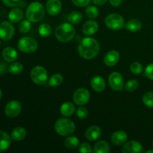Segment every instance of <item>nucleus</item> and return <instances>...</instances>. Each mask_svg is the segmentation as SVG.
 <instances>
[{
    "mask_svg": "<svg viewBox=\"0 0 153 153\" xmlns=\"http://www.w3.org/2000/svg\"><path fill=\"white\" fill-rule=\"evenodd\" d=\"M100 46L99 42L93 37H85L79 45V55L85 59H93L99 54Z\"/></svg>",
    "mask_w": 153,
    "mask_h": 153,
    "instance_id": "obj_1",
    "label": "nucleus"
},
{
    "mask_svg": "<svg viewBox=\"0 0 153 153\" xmlns=\"http://www.w3.org/2000/svg\"><path fill=\"white\" fill-rule=\"evenodd\" d=\"M75 34H76V31H75L74 27L71 24L67 23V22L58 25L55 31V35L56 38L63 43L71 41L74 37Z\"/></svg>",
    "mask_w": 153,
    "mask_h": 153,
    "instance_id": "obj_2",
    "label": "nucleus"
},
{
    "mask_svg": "<svg viewBox=\"0 0 153 153\" xmlns=\"http://www.w3.org/2000/svg\"><path fill=\"white\" fill-rule=\"evenodd\" d=\"M76 129V126L73 120L67 118H60L55 122V130L59 135L63 137L70 136Z\"/></svg>",
    "mask_w": 153,
    "mask_h": 153,
    "instance_id": "obj_3",
    "label": "nucleus"
},
{
    "mask_svg": "<svg viewBox=\"0 0 153 153\" xmlns=\"http://www.w3.org/2000/svg\"><path fill=\"white\" fill-rule=\"evenodd\" d=\"M45 15V9L43 4L38 1L31 3L26 10V17L32 22H38Z\"/></svg>",
    "mask_w": 153,
    "mask_h": 153,
    "instance_id": "obj_4",
    "label": "nucleus"
},
{
    "mask_svg": "<svg viewBox=\"0 0 153 153\" xmlns=\"http://www.w3.org/2000/svg\"><path fill=\"white\" fill-rule=\"evenodd\" d=\"M18 49L24 53H33L37 49V43L30 37H23L18 42Z\"/></svg>",
    "mask_w": 153,
    "mask_h": 153,
    "instance_id": "obj_5",
    "label": "nucleus"
},
{
    "mask_svg": "<svg viewBox=\"0 0 153 153\" xmlns=\"http://www.w3.org/2000/svg\"><path fill=\"white\" fill-rule=\"evenodd\" d=\"M105 23L108 28L115 31L122 29L125 25L123 18L118 13H111L108 15L105 20Z\"/></svg>",
    "mask_w": 153,
    "mask_h": 153,
    "instance_id": "obj_6",
    "label": "nucleus"
},
{
    "mask_svg": "<svg viewBox=\"0 0 153 153\" xmlns=\"http://www.w3.org/2000/svg\"><path fill=\"white\" fill-rule=\"evenodd\" d=\"M48 73L46 69L41 66L34 67L31 70V79L34 83L37 85H44L47 81Z\"/></svg>",
    "mask_w": 153,
    "mask_h": 153,
    "instance_id": "obj_7",
    "label": "nucleus"
},
{
    "mask_svg": "<svg viewBox=\"0 0 153 153\" xmlns=\"http://www.w3.org/2000/svg\"><path fill=\"white\" fill-rule=\"evenodd\" d=\"M108 83L112 90L121 91L124 88V81L122 75L117 72H114L109 76Z\"/></svg>",
    "mask_w": 153,
    "mask_h": 153,
    "instance_id": "obj_8",
    "label": "nucleus"
},
{
    "mask_svg": "<svg viewBox=\"0 0 153 153\" xmlns=\"http://www.w3.org/2000/svg\"><path fill=\"white\" fill-rule=\"evenodd\" d=\"M14 33V27L10 22L4 21L0 23V38L4 40H9L13 37Z\"/></svg>",
    "mask_w": 153,
    "mask_h": 153,
    "instance_id": "obj_9",
    "label": "nucleus"
},
{
    "mask_svg": "<svg viewBox=\"0 0 153 153\" xmlns=\"http://www.w3.org/2000/svg\"><path fill=\"white\" fill-rule=\"evenodd\" d=\"M90 100V92L85 88H79L73 94V101L77 105H84Z\"/></svg>",
    "mask_w": 153,
    "mask_h": 153,
    "instance_id": "obj_10",
    "label": "nucleus"
},
{
    "mask_svg": "<svg viewBox=\"0 0 153 153\" xmlns=\"http://www.w3.org/2000/svg\"><path fill=\"white\" fill-rule=\"evenodd\" d=\"M22 110V105L16 100H11L5 106L4 113L8 117H16L20 114Z\"/></svg>",
    "mask_w": 153,
    "mask_h": 153,
    "instance_id": "obj_11",
    "label": "nucleus"
},
{
    "mask_svg": "<svg viewBox=\"0 0 153 153\" xmlns=\"http://www.w3.org/2000/svg\"><path fill=\"white\" fill-rule=\"evenodd\" d=\"M122 152L123 153H140L143 152V147L139 142L131 140L124 144Z\"/></svg>",
    "mask_w": 153,
    "mask_h": 153,
    "instance_id": "obj_12",
    "label": "nucleus"
},
{
    "mask_svg": "<svg viewBox=\"0 0 153 153\" xmlns=\"http://www.w3.org/2000/svg\"><path fill=\"white\" fill-rule=\"evenodd\" d=\"M61 1L60 0H48L46 7L48 13L51 16H56L61 10Z\"/></svg>",
    "mask_w": 153,
    "mask_h": 153,
    "instance_id": "obj_13",
    "label": "nucleus"
},
{
    "mask_svg": "<svg viewBox=\"0 0 153 153\" xmlns=\"http://www.w3.org/2000/svg\"><path fill=\"white\" fill-rule=\"evenodd\" d=\"M99 28V25L95 20H88L84 23L82 27V31L85 35L91 36L97 32Z\"/></svg>",
    "mask_w": 153,
    "mask_h": 153,
    "instance_id": "obj_14",
    "label": "nucleus"
},
{
    "mask_svg": "<svg viewBox=\"0 0 153 153\" xmlns=\"http://www.w3.org/2000/svg\"><path fill=\"white\" fill-rule=\"evenodd\" d=\"M127 140H128V135L126 132L123 131H115L111 137L112 143L116 146H121L123 144H125Z\"/></svg>",
    "mask_w": 153,
    "mask_h": 153,
    "instance_id": "obj_15",
    "label": "nucleus"
},
{
    "mask_svg": "<svg viewBox=\"0 0 153 153\" xmlns=\"http://www.w3.org/2000/svg\"><path fill=\"white\" fill-rule=\"evenodd\" d=\"M120 60V54L117 51L111 50L108 52L104 58V62L108 67H114Z\"/></svg>",
    "mask_w": 153,
    "mask_h": 153,
    "instance_id": "obj_16",
    "label": "nucleus"
},
{
    "mask_svg": "<svg viewBox=\"0 0 153 153\" xmlns=\"http://www.w3.org/2000/svg\"><path fill=\"white\" fill-rule=\"evenodd\" d=\"M101 133V128L98 126H92L87 129L85 132V137L90 141H94L100 137Z\"/></svg>",
    "mask_w": 153,
    "mask_h": 153,
    "instance_id": "obj_17",
    "label": "nucleus"
},
{
    "mask_svg": "<svg viewBox=\"0 0 153 153\" xmlns=\"http://www.w3.org/2000/svg\"><path fill=\"white\" fill-rule=\"evenodd\" d=\"M91 85L96 92H102L105 88V81L101 76H95L91 79Z\"/></svg>",
    "mask_w": 153,
    "mask_h": 153,
    "instance_id": "obj_18",
    "label": "nucleus"
},
{
    "mask_svg": "<svg viewBox=\"0 0 153 153\" xmlns=\"http://www.w3.org/2000/svg\"><path fill=\"white\" fill-rule=\"evenodd\" d=\"M2 58L6 62H14L18 57V53L13 47H6L2 51Z\"/></svg>",
    "mask_w": 153,
    "mask_h": 153,
    "instance_id": "obj_19",
    "label": "nucleus"
},
{
    "mask_svg": "<svg viewBox=\"0 0 153 153\" xmlns=\"http://www.w3.org/2000/svg\"><path fill=\"white\" fill-rule=\"evenodd\" d=\"M11 137L5 131H0V152L7 150L11 144Z\"/></svg>",
    "mask_w": 153,
    "mask_h": 153,
    "instance_id": "obj_20",
    "label": "nucleus"
},
{
    "mask_svg": "<svg viewBox=\"0 0 153 153\" xmlns=\"http://www.w3.org/2000/svg\"><path fill=\"white\" fill-rule=\"evenodd\" d=\"M75 111H76V107L74 104L70 102H66L63 103L60 108L61 114L64 117H70L74 114Z\"/></svg>",
    "mask_w": 153,
    "mask_h": 153,
    "instance_id": "obj_21",
    "label": "nucleus"
},
{
    "mask_svg": "<svg viewBox=\"0 0 153 153\" xmlns=\"http://www.w3.org/2000/svg\"><path fill=\"white\" fill-rule=\"evenodd\" d=\"M26 136V131L23 127L18 126L16 127L13 129L10 134V137H11L12 140H15V141H20L22 140Z\"/></svg>",
    "mask_w": 153,
    "mask_h": 153,
    "instance_id": "obj_22",
    "label": "nucleus"
},
{
    "mask_svg": "<svg viewBox=\"0 0 153 153\" xmlns=\"http://www.w3.org/2000/svg\"><path fill=\"white\" fill-rule=\"evenodd\" d=\"M23 17V12L20 8H13L8 13V19L13 23H16L22 20Z\"/></svg>",
    "mask_w": 153,
    "mask_h": 153,
    "instance_id": "obj_23",
    "label": "nucleus"
},
{
    "mask_svg": "<svg viewBox=\"0 0 153 153\" xmlns=\"http://www.w3.org/2000/svg\"><path fill=\"white\" fill-rule=\"evenodd\" d=\"M93 152L95 153H108L110 152V146L106 141L100 140L95 143Z\"/></svg>",
    "mask_w": 153,
    "mask_h": 153,
    "instance_id": "obj_24",
    "label": "nucleus"
},
{
    "mask_svg": "<svg viewBox=\"0 0 153 153\" xmlns=\"http://www.w3.org/2000/svg\"><path fill=\"white\" fill-rule=\"evenodd\" d=\"M126 28L128 31H131V32H136L141 29L142 23L139 19H131L126 22Z\"/></svg>",
    "mask_w": 153,
    "mask_h": 153,
    "instance_id": "obj_25",
    "label": "nucleus"
},
{
    "mask_svg": "<svg viewBox=\"0 0 153 153\" xmlns=\"http://www.w3.org/2000/svg\"><path fill=\"white\" fill-rule=\"evenodd\" d=\"M79 144V140L75 136H69L64 140V146L69 149H76V147H78Z\"/></svg>",
    "mask_w": 153,
    "mask_h": 153,
    "instance_id": "obj_26",
    "label": "nucleus"
},
{
    "mask_svg": "<svg viewBox=\"0 0 153 153\" xmlns=\"http://www.w3.org/2000/svg\"><path fill=\"white\" fill-rule=\"evenodd\" d=\"M63 82V76L59 73H55V74L52 75L49 79L48 84L50 87L55 88V87H58L61 85Z\"/></svg>",
    "mask_w": 153,
    "mask_h": 153,
    "instance_id": "obj_27",
    "label": "nucleus"
},
{
    "mask_svg": "<svg viewBox=\"0 0 153 153\" xmlns=\"http://www.w3.org/2000/svg\"><path fill=\"white\" fill-rule=\"evenodd\" d=\"M67 19L71 24H78L82 20V14L79 11L75 10L68 15Z\"/></svg>",
    "mask_w": 153,
    "mask_h": 153,
    "instance_id": "obj_28",
    "label": "nucleus"
},
{
    "mask_svg": "<svg viewBox=\"0 0 153 153\" xmlns=\"http://www.w3.org/2000/svg\"><path fill=\"white\" fill-rule=\"evenodd\" d=\"M23 70V66L19 62H13L8 67L9 73L13 75H19L22 73Z\"/></svg>",
    "mask_w": 153,
    "mask_h": 153,
    "instance_id": "obj_29",
    "label": "nucleus"
},
{
    "mask_svg": "<svg viewBox=\"0 0 153 153\" xmlns=\"http://www.w3.org/2000/svg\"><path fill=\"white\" fill-rule=\"evenodd\" d=\"M39 34L41 37H47L50 36L51 33H52V28L49 25L46 23L41 24L39 27Z\"/></svg>",
    "mask_w": 153,
    "mask_h": 153,
    "instance_id": "obj_30",
    "label": "nucleus"
},
{
    "mask_svg": "<svg viewBox=\"0 0 153 153\" xmlns=\"http://www.w3.org/2000/svg\"><path fill=\"white\" fill-rule=\"evenodd\" d=\"M85 13H86V16L90 19H95L99 15L98 8L94 5H90L87 7Z\"/></svg>",
    "mask_w": 153,
    "mask_h": 153,
    "instance_id": "obj_31",
    "label": "nucleus"
},
{
    "mask_svg": "<svg viewBox=\"0 0 153 153\" xmlns=\"http://www.w3.org/2000/svg\"><path fill=\"white\" fill-rule=\"evenodd\" d=\"M143 102L149 108H153V91L146 92L143 97Z\"/></svg>",
    "mask_w": 153,
    "mask_h": 153,
    "instance_id": "obj_32",
    "label": "nucleus"
},
{
    "mask_svg": "<svg viewBox=\"0 0 153 153\" xmlns=\"http://www.w3.org/2000/svg\"><path fill=\"white\" fill-rule=\"evenodd\" d=\"M138 87V82L136 79H130L126 83L125 90L128 92H132L135 91Z\"/></svg>",
    "mask_w": 153,
    "mask_h": 153,
    "instance_id": "obj_33",
    "label": "nucleus"
},
{
    "mask_svg": "<svg viewBox=\"0 0 153 153\" xmlns=\"http://www.w3.org/2000/svg\"><path fill=\"white\" fill-rule=\"evenodd\" d=\"M31 21L28 20V19H24V20L21 21L20 23H19V30L22 33H27L31 29Z\"/></svg>",
    "mask_w": 153,
    "mask_h": 153,
    "instance_id": "obj_34",
    "label": "nucleus"
},
{
    "mask_svg": "<svg viewBox=\"0 0 153 153\" xmlns=\"http://www.w3.org/2000/svg\"><path fill=\"white\" fill-rule=\"evenodd\" d=\"M130 71L134 74H140L143 71V66L139 62H133L130 65Z\"/></svg>",
    "mask_w": 153,
    "mask_h": 153,
    "instance_id": "obj_35",
    "label": "nucleus"
},
{
    "mask_svg": "<svg viewBox=\"0 0 153 153\" xmlns=\"http://www.w3.org/2000/svg\"><path fill=\"white\" fill-rule=\"evenodd\" d=\"M76 115L79 119H85L88 115V110L84 106H81L76 111Z\"/></svg>",
    "mask_w": 153,
    "mask_h": 153,
    "instance_id": "obj_36",
    "label": "nucleus"
},
{
    "mask_svg": "<svg viewBox=\"0 0 153 153\" xmlns=\"http://www.w3.org/2000/svg\"><path fill=\"white\" fill-rule=\"evenodd\" d=\"M79 151L82 153H91L93 152V149L89 143H82L79 146Z\"/></svg>",
    "mask_w": 153,
    "mask_h": 153,
    "instance_id": "obj_37",
    "label": "nucleus"
},
{
    "mask_svg": "<svg viewBox=\"0 0 153 153\" xmlns=\"http://www.w3.org/2000/svg\"><path fill=\"white\" fill-rule=\"evenodd\" d=\"M2 1L6 6L10 7H17L22 3L21 0H2Z\"/></svg>",
    "mask_w": 153,
    "mask_h": 153,
    "instance_id": "obj_38",
    "label": "nucleus"
},
{
    "mask_svg": "<svg viewBox=\"0 0 153 153\" xmlns=\"http://www.w3.org/2000/svg\"><path fill=\"white\" fill-rule=\"evenodd\" d=\"M91 0H72L74 5L79 7H86V6L89 5V4L91 3Z\"/></svg>",
    "mask_w": 153,
    "mask_h": 153,
    "instance_id": "obj_39",
    "label": "nucleus"
},
{
    "mask_svg": "<svg viewBox=\"0 0 153 153\" xmlns=\"http://www.w3.org/2000/svg\"><path fill=\"white\" fill-rule=\"evenodd\" d=\"M145 75L147 78L151 80H153V64H150L146 67L145 70Z\"/></svg>",
    "mask_w": 153,
    "mask_h": 153,
    "instance_id": "obj_40",
    "label": "nucleus"
},
{
    "mask_svg": "<svg viewBox=\"0 0 153 153\" xmlns=\"http://www.w3.org/2000/svg\"><path fill=\"white\" fill-rule=\"evenodd\" d=\"M8 67H7V64L5 62L0 61V74L6 73L7 70H8Z\"/></svg>",
    "mask_w": 153,
    "mask_h": 153,
    "instance_id": "obj_41",
    "label": "nucleus"
},
{
    "mask_svg": "<svg viewBox=\"0 0 153 153\" xmlns=\"http://www.w3.org/2000/svg\"><path fill=\"white\" fill-rule=\"evenodd\" d=\"M109 1H110V4L114 7H117L122 3V0H109Z\"/></svg>",
    "mask_w": 153,
    "mask_h": 153,
    "instance_id": "obj_42",
    "label": "nucleus"
},
{
    "mask_svg": "<svg viewBox=\"0 0 153 153\" xmlns=\"http://www.w3.org/2000/svg\"><path fill=\"white\" fill-rule=\"evenodd\" d=\"M92 1L97 5H102V4H105L107 0H92Z\"/></svg>",
    "mask_w": 153,
    "mask_h": 153,
    "instance_id": "obj_43",
    "label": "nucleus"
},
{
    "mask_svg": "<svg viewBox=\"0 0 153 153\" xmlns=\"http://www.w3.org/2000/svg\"><path fill=\"white\" fill-rule=\"evenodd\" d=\"M1 97H2V92H1V89H0V100H1Z\"/></svg>",
    "mask_w": 153,
    "mask_h": 153,
    "instance_id": "obj_44",
    "label": "nucleus"
},
{
    "mask_svg": "<svg viewBox=\"0 0 153 153\" xmlns=\"http://www.w3.org/2000/svg\"><path fill=\"white\" fill-rule=\"evenodd\" d=\"M146 153H153V150H148L146 151Z\"/></svg>",
    "mask_w": 153,
    "mask_h": 153,
    "instance_id": "obj_45",
    "label": "nucleus"
},
{
    "mask_svg": "<svg viewBox=\"0 0 153 153\" xmlns=\"http://www.w3.org/2000/svg\"><path fill=\"white\" fill-rule=\"evenodd\" d=\"M0 46H1V41H0Z\"/></svg>",
    "mask_w": 153,
    "mask_h": 153,
    "instance_id": "obj_46",
    "label": "nucleus"
},
{
    "mask_svg": "<svg viewBox=\"0 0 153 153\" xmlns=\"http://www.w3.org/2000/svg\"><path fill=\"white\" fill-rule=\"evenodd\" d=\"M152 147H153V143H152Z\"/></svg>",
    "mask_w": 153,
    "mask_h": 153,
    "instance_id": "obj_47",
    "label": "nucleus"
}]
</instances>
